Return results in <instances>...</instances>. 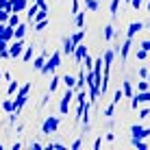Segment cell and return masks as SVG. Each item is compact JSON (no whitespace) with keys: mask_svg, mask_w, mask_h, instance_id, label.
<instances>
[{"mask_svg":"<svg viewBox=\"0 0 150 150\" xmlns=\"http://www.w3.org/2000/svg\"><path fill=\"white\" fill-rule=\"evenodd\" d=\"M59 131V117L57 115H48L44 120V124H41V133L44 135H52V133Z\"/></svg>","mask_w":150,"mask_h":150,"instance_id":"obj_4","label":"cell"},{"mask_svg":"<svg viewBox=\"0 0 150 150\" xmlns=\"http://www.w3.org/2000/svg\"><path fill=\"white\" fill-rule=\"evenodd\" d=\"M7 24H9V26H13V28H15V26H18V24H20V13H15V11H13L11 15H9Z\"/></svg>","mask_w":150,"mask_h":150,"instance_id":"obj_29","label":"cell"},{"mask_svg":"<svg viewBox=\"0 0 150 150\" xmlns=\"http://www.w3.org/2000/svg\"><path fill=\"white\" fill-rule=\"evenodd\" d=\"M117 9H120V0H111V4H109V13H111V18H113V20L117 18Z\"/></svg>","mask_w":150,"mask_h":150,"instance_id":"obj_26","label":"cell"},{"mask_svg":"<svg viewBox=\"0 0 150 150\" xmlns=\"http://www.w3.org/2000/svg\"><path fill=\"white\" fill-rule=\"evenodd\" d=\"M46 148H48V150H50V148H59V150H65V146H63V144H54V142H50Z\"/></svg>","mask_w":150,"mask_h":150,"instance_id":"obj_40","label":"cell"},{"mask_svg":"<svg viewBox=\"0 0 150 150\" xmlns=\"http://www.w3.org/2000/svg\"><path fill=\"white\" fill-rule=\"evenodd\" d=\"M139 117H142V120L150 117V109H142V111H139Z\"/></svg>","mask_w":150,"mask_h":150,"instance_id":"obj_42","label":"cell"},{"mask_svg":"<svg viewBox=\"0 0 150 150\" xmlns=\"http://www.w3.org/2000/svg\"><path fill=\"white\" fill-rule=\"evenodd\" d=\"M144 102H150V89L148 91H137V94L131 98V107L133 109H137V107L144 105Z\"/></svg>","mask_w":150,"mask_h":150,"instance_id":"obj_7","label":"cell"},{"mask_svg":"<svg viewBox=\"0 0 150 150\" xmlns=\"http://www.w3.org/2000/svg\"><path fill=\"white\" fill-rule=\"evenodd\" d=\"M139 76H142V79H148V70L142 68V70H139Z\"/></svg>","mask_w":150,"mask_h":150,"instance_id":"obj_44","label":"cell"},{"mask_svg":"<svg viewBox=\"0 0 150 150\" xmlns=\"http://www.w3.org/2000/svg\"><path fill=\"white\" fill-rule=\"evenodd\" d=\"M61 57H63V52H61V50H54V52L50 54V59H46L44 68H41V74H54V70L61 65Z\"/></svg>","mask_w":150,"mask_h":150,"instance_id":"obj_1","label":"cell"},{"mask_svg":"<svg viewBox=\"0 0 150 150\" xmlns=\"http://www.w3.org/2000/svg\"><path fill=\"white\" fill-rule=\"evenodd\" d=\"M61 83H63L65 87H76V76H72V74H65L63 79H61Z\"/></svg>","mask_w":150,"mask_h":150,"instance_id":"obj_24","label":"cell"},{"mask_svg":"<svg viewBox=\"0 0 150 150\" xmlns=\"http://www.w3.org/2000/svg\"><path fill=\"white\" fill-rule=\"evenodd\" d=\"M70 37H72V41H74V44H81V41L85 39V28H79L76 33H72Z\"/></svg>","mask_w":150,"mask_h":150,"instance_id":"obj_21","label":"cell"},{"mask_svg":"<svg viewBox=\"0 0 150 150\" xmlns=\"http://www.w3.org/2000/svg\"><path fill=\"white\" fill-rule=\"evenodd\" d=\"M148 89H150V81L148 79H144V81L137 83V91H148Z\"/></svg>","mask_w":150,"mask_h":150,"instance_id":"obj_35","label":"cell"},{"mask_svg":"<svg viewBox=\"0 0 150 150\" xmlns=\"http://www.w3.org/2000/svg\"><path fill=\"white\" fill-rule=\"evenodd\" d=\"M85 85H87L85 72H79V76H76V89H85Z\"/></svg>","mask_w":150,"mask_h":150,"instance_id":"obj_25","label":"cell"},{"mask_svg":"<svg viewBox=\"0 0 150 150\" xmlns=\"http://www.w3.org/2000/svg\"><path fill=\"white\" fill-rule=\"evenodd\" d=\"M148 30H150V26H148Z\"/></svg>","mask_w":150,"mask_h":150,"instance_id":"obj_51","label":"cell"},{"mask_svg":"<svg viewBox=\"0 0 150 150\" xmlns=\"http://www.w3.org/2000/svg\"><path fill=\"white\" fill-rule=\"evenodd\" d=\"M124 2H128V4H131V0H124Z\"/></svg>","mask_w":150,"mask_h":150,"instance_id":"obj_49","label":"cell"},{"mask_svg":"<svg viewBox=\"0 0 150 150\" xmlns=\"http://www.w3.org/2000/svg\"><path fill=\"white\" fill-rule=\"evenodd\" d=\"M48 24H50V20H48V18H46V20H39V22H35V30H44L46 26H48Z\"/></svg>","mask_w":150,"mask_h":150,"instance_id":"obj_36","label":"cell"},{"mask_svg":"<svg viewBox=\"0 0 150 150\" xmlns=\"http://www.w3.org/2000/svg\"><path fill=\"white\" fill-rule=\"evenodd\" d=\"M74 98H76V102H79V105H85V102L89 100V96L85 94V89H79V94H76Z\"/></svg>","mask_w":150,"mask_h":150,"instance_id":"obj_30","label":"cell"},{"mask_svg":"<svg viewBox=\"0 0 150 150\" xmlns=\"http://www.w3.org/2000/svg\"><path fill=\"white\" fill-rule=\"evenodd\" d=\"M144 26H146L144 22H131V24H128V28H126V37H135Z\"/></svg>","mask_w":150,"mask_h":150,"instance_id":"obj_10","label":"cell"},{"mask_svg":"<svg viewBox=\"0 0 150 150\" xmlns=\"http://www.w3.org/2000/svg\"><path fill=\"white\" fill-rule=\"evenodd\" d=\"M122 98H124V91L120 89V87H117V89L113 91V98H111V102H115V105H120V102H122Z\"/></svg>","mask_w":150,"mask_h":150,"instance_id":"obj_32","label":"cell"},{"mask_svg":"<svg viewBox=\"0 0 150 150\" xmlns=\"http://www.w3.org/2000/svg\"><path fill=\"white\" fill-rule=\"evenodd\" d=\"M74 50H76V44L72 41V37H70V35H68V37H63V41H61V52L72 57V54H74Z\"/></svg>","mask_w":150,"mask_h":150,"instance_id":"obj_8","label":"cell"},{"mask_svg":"<svg viewBox=\"0 0 150 150\" xmlns=\"http://www.w3.org/2000/svg\"><path fill=\"white\" fill-rule=\"evenodd\" d=\"M35 57V52H33V46H26V48H24V52H22V61L24 63H28L30 59H33Z\"/></svg>","mask_w":150,"mask_h":150,"instance_id":"obj_23","label":"cell"},{"mask_svg":"<svg viewBox=\"0 0 150 150\" xmlns=\"http://www.w3.org/2000/svg\"><path fill=\"white\" fill-rule=\"evenodd\" d=\"M2 79H4V76H2V72H0V81H2Z\"/></svg>","mask_w":150,"mask_h":150,"instance_id":"obj_48","label":"cell"},{"mask_svg":"<svg viewBox=\"0 0 150 150\" xmlns=\"http://www.w3.org/2000/svg\"><path fill=\"white\" fill-rule=\"evenodd\" d=\"M139 46H142V48H146L148 52H150V39H144V41H142V44H139Z\"/></svg>","mask_w":150,"mask_h":150,"instance_id":"obj_43","label":"cell"},{"mask_svg":"<svg viewBox=\"0 0 150 150\" xmlns=\"http://www.w3.org/2000/svg\"><path fill=\"white\" fill-rule=\"evenodd\" d=\"M115 107H117L115 102H111V105L107 107L105 111H102V115H105V117H113V113H115Z\"/></svg>","mask_w":150,"mask_h":150,"instance_id":"obj_34","label":"cell"},{"mask_svg":"<svg viewBox=\"0 0 150 150\" xmlns=\"http://www.w3.org/2000/svg\"><path fill=\"white\" fill-rule=\"evenodd\" d=\"M131 46H133V37H126V41H124V44L120 46V57H122V61H126V59H128Z\"/></svg>","mask_w":150,"mask_h":150,"instance_id":"obj_11","label":"cell"},{"mask_svg":"<svg viewBox=\"0 0 150 150\" xmlns=\"http://www.w3.org/2000/svg\"><path fill=\"white\" fill-rule=\"evenodd\" d=\"M26 24H24V22H20L18 24V26H15V39H24V37H26Z\"/></svg>","mask_w":150,"mask_h":150,"instance_id":"obj_15","label":"cell"},{"mask_svg":"<svg viewBox=\"0 0 150 150\" xmlns=\"http://www.w3.org/2000/svg\"><path fill=\"white\" fill-rule=\"evenodd\" d=\"M122 91H124V98H133V96H135L131 81H124V83H122Z\"/></svg>","mask_w":150,"mask_h":150,"instance_id":"obj_16","label":"cell"},{"mask_svg":"<svg viewBox=\"0 0 150 150\" xmlns=\"http://www.w3.org/2000/svg\"><path fill=\"white\" fill-rule=\"evenodd\" d=\"M74 24H76V28L85 26V11H79V13L74 15Z\"/></svg>","mask_w":150,"mask_h":150,"instance_id":"obj_22","label":"cell"},{"mask_svg":"<svg viewBox=\"0 0 150 150\" xmlns=\"http://www.w3.org/2000/svg\"><path fill=\"white\" fill-rule=\"evenodd\" d=\"M102 37H105L107 41H111L113 37H115V28H113V24H107V26L102 28Z\"/></svg>","mask_w":150,"mask_h":150,"instance_id":"obj_14","label":"cell"},{"mask_svg":"<svg viewBox=\"0 0 150 150\" xmlns=\"http://www.w3.org/2000/svg\"><path fill=\"white\" fill-rule=\"evenodd\" d=\"M33 2H37V4H41V2H44V0H33Z\"/></svg>","mask_w":150,"mask_h":150,"instance_id":"obj_47","label":"cell"},{"mask_svg":"<svg viewBox=\"0 0 150 150\" xmlns=\"http://www.w3.org/2000/svg\"><path fill=\"white\" fill-rule=\"evenodd\" d=\"M79 11H81V0H72V11H70V13L76 15Z\"/></svg>","mask_w":150,"mask_h":150,"instance_id":"obj_38","label":"cell"},{"mask_svg":"<svg viewBox=\"0 0 150 150\" xmlns=\"http://www.w3.org/2000/svg\"><path fill=\"white\" fill-rule=\"evenodd\" d=\"M59 83H61V76L52 74V79H50V87H48V91H50V94H54V91L59 89Z\"/></svg>","mask_w":150,"mask_h":150,"instance_id":"obj_20","label":"cell"},{"mask_svg":"<svg viewBox=\"0 0 150 150\" xmlns=\"http://www.w3.org/2000/svg\"><path fill=\"white\" fill-rule=\"evenodd\" d=\"M46 18H48V7H39V11L35 13V18H33V22H30V24L39 22V20H46Z\"/></svg>","mask_w":150,"mask_h":150,"instance_id":"obj_17","label":"cell"},{"mask_svg":"<svg viewBox=\"0 0 150 150\" xmlns=\"http://www.w3.org/2000/svg\"><path fill=\"white\" fill-rule=\"evenodd\" d=\"M46 59H48V52H41L39 57H35V61H33V68L37 70V72H41V68H44V63H46Z\"/></svg>","mask_w":150,"mask_h":150,"instance_id":"obj_12","label":"cell"},{"mask_svg":"<svg viewBox=\"0 0 150 150\" xmlns=\"http://www.w3.org/2000/svg\"><path fill=\"white\" fill-rule=\"evenodd\" d=\"M148 81H150V72H148Z\"/></svg>","mask_w":150,"mask_h":150,"instance_id":"obj_50","label":"cell"},{"mask_svg":"<svg viewBox=\"0 0 150 150\" xmlns=\"http://www.w3.org/2000/svg\"><path fill=\"white\" fill-rule=\"evenodd\" d=\"M100 144H102V137H96V142H94V148L98 150V148H100Z\"/></svg>","mask_w":150,"mask_h":150,"instance_id":"obj_45","label":"cell"},{"mask_svg":"<svg viewBox=\"0 0 150 150\" xmlns=\"http://www.w3.org/2000/svg\"><path fill=\"white\" fill-rule=\"evenodd\" d=\"M98 7H100V0H85L87 11H98Z\"/></svg>","mask_w":150,"mask_h":150,"instance_id":"obj_28","label":"cell"},{"mask_svg":"<svg viewBox=\"0 0 150 150\" xmlns=\"http://www.w3.org/2000/svg\"><path fill=\"white\" fill-rule=\"evenodd\" d=\"M24 48H26L24 39H13L11 44H9V57H11V59H20L22 52H24Z\"/></svg>","mask_w":150,"mask_h":150,"instance_id":"obj_5","label":"cell"},{"mask_svg":"<svg viewBox=\"0 0 150 150\" xmlns=\"http://www.w3.org/2000/svg\"><path fill=\"white\" fill-rule=\"evenodd\" d=\"M39 11V4L37 2H30V7L26 9V18H28V22H33V18H35V13Z\"/></svg>","mask_w":150,"mask_h":150,"instance_id":"obj_19","label":"cell"},{"mask_svg":"<svg viewBox=\"0 0 150 150\" xmlns=\"http://www.w3.org/2000/svg\"><path fill=\"white\" fill-rule=\"evenodd\" d=\"M20 89V83L18 81H9V87H7V96H15V91Z\"/></svg>","mask_w":150,"mask_h":150,"instance_id":"obj_27","label":"cell"},{"mask_svg":"<svg viewBox=\"0 0 150 150\" xmlns=\"http://www.w3.org/2000/svg\"><path fill=\"white\" fill-rule=\"evenodd\" d=\"M87 52H89V50H87V46L81 41V44H76V50H74V54H72V57H74L76 63H83V59H85Z\"/></svg>","mask_w":150,"mask_h":150,"instance_id":"obj_9","label":"cell"},{"mask_svg":"<svg viewBox=\"0 0 150 150\" xmlns=\"http://www.w3.org/2000/svg\"><path fill=\"white\" fill-rule=\"evenodd\" d=\"M148 54H150L148 50H146V48H142V46H139V50H137V59H139V61H144V59H146Z\"/></svg>","mask_w":150,"mask_h":150,"instance_id":"obj_37","label":"cell"},{"mask_svg":"<svg viewBox=\"0 0 150 150\" xmlns=\"http://www.w3.org/2000/svg\"><path fill=\"white\" fill-rule=\"evenodd\" d=\"M2 109H4V113H13V111H15V100H13L11 96L2 102Z\"/></svg>","mask_w":150,"mask_h":150,"instance_id":"obj_18","label":"cell"},{"mask_svg":"<svg viewBox=\"0 0 150 150\" xmlns=\"http://www.w3.org/2000/svg\"><path fill=\"white\" fill-rule=\"evenodd\" d=\"M142 4H144V0H131V7L135 9V11H139V9H142Z\"/></svg>","mask_w":150,"mask_h":150,"instance_id":"obj_39","label":"cell"},{"mask_svg":"<svg viewBox=\"0 0 150 150\" xmlns=\"http://www.w3.org/2000/svg\"><path fill=\"white\" fill-rule=\"evenodd\" d=\"M74 87H65V94L61 96V100H59V113L61 115H68V109H70V102H72V98H74Z\"/></svg>","mask_w":150,"mask_h":150,"instance_id":"obj_3","label":"cell"},{"mask_svg":"<svg viewBox=\"0 0 150 150\" xmlns=\"http://www.w3.org/2000/svg\"><path fill=\"white\" fill-rule=\"evenodd\" d=\"M128 131H131V137H133V139H148V137H150V128H146V126H139V124L131 126Z\"/></svg>","mask_w":150,"mask_h":150,"instance_id":"obj_6","label":"cell"},{"mask_svg":"<svg viewBox=\"0 0 150 150\" xmlns=\"http://www.w3.org/2000/svg\"><path fill=\"white\" fill-rule=\"evenodd\" d=\"M28 91H30V83H26V85H22L18 91H15V113H20L22 111V107L28 102Z\"/></svg>","mask_w":150,"mask_h":150,"instance_id":"obj_2","label":"cell"},{"mask_svg":"<svg viewBox=\"0 0 150 150\" xmlns=\"http://www.w3.org/2000/svg\"><path fill=\"white\" fill-rule=\"evenodd\" d=\"M81 146H83V139L79 137V139H74V144H72V150H79Z\"/></svg>","mask_w":150,"mask_h":150,"instance_id":"obj_41","label":"cell"},{"mask_svg":"<svg viewBox=\"0 0 150 150\" xmlns=\"http://www.w3.org/2000/svg\"><path fill=\"white\" fill-rule=\"evenodd\" d=\"M83 61H85V70H87V72H94V59H91L89 52L85 54V59H83Z\"/></svg>","mask_w":150,"mask_h":150,"instance_id":"obj_31","label":"cell"},{"mask_svg":"<svg viewBox=\"0 0 150 150\" xmlns=\"http://www.w3.org/2000/svg\"><path fill=\"white\" fill-rule=\"evenodd\" d=\"M0 39L13 41V39H15V28H13V26H9V24H4V30H2V35H0Z\"/></svg>","mask_w":150,"mask_h":150,"instance_id":"obj_13","label":"cell"},{"mask_svg":"<svg viewBox=\"0 0 150 150\" xmlns=\"http://www.w3.org/2000/svg\"><path fill=\"white\" fill-rule=\"evenodd\" d=\"M133 146L137 150H148V142L146 139H133Z\"/></svg>","mask_w":150,"mask_h":150,"instance_id":"obj_33","label":"cell"},{"mask_svg":"<svg viewBox=\"0 0 150 150\" xmlns=\"http://www.w3.org/2000/svg\"><path fill=\"white\" fill-rule=\"evenodd\" d=\"M146 9H148V13H150V0H148V4H146Z\"/></svg>","mask_w":150,"mask_h":150,"instance_id":"obj_46","label":"cell"}]
</instances>
